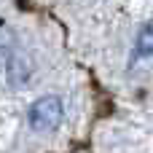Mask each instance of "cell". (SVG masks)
Listing matches in <instances>:
<instances>
[{
	"label": "cell",
	"instance_id": "2",
	"mask_svg": "<svg viewBox=\"0 0 153 153\" xmlns=\"http://www.w3.org/2000/svg\"><path fill=\"white\" fill-rule=\"evenodd\" d=\"M5 75H8V83H11V86H16V89L24 86V83L30 81V75H32V65H30V59L22 56V54H13V56L8 59Z\"/></svg>",
	"mask_w": 153,
	"mask_h": 153
},
{
	"label": "cell",
	"instance_id": "1",
	"mask_svg": "<svg viewBox=\"0 0 153 153\" xmlns=\"http://www.w3.org/2000/svg\"><path fill=\"white\" fill-rule=\"evenodd\" d=\"M62 116H65V108L59 97H40L30 108V126L38 132H48L62 124Z\"/></svg>",
	"mask_w": 153,
	"mask_h": 153
},
{
	"label": "cell",
	"instance_id": "3",
	"mask_svg": "<svg viewBox=\"0 0 153 153\" xmlns=\"http://www.w3.org/2000/svg\"><path fill=\"white\" fill-rule=\"evenodd\" d=\"M137 54H153V19L140 30V35H137Z\"/></svg>",
	"mask_w": 153,
	"mask_h": 153
}]
</instances>
